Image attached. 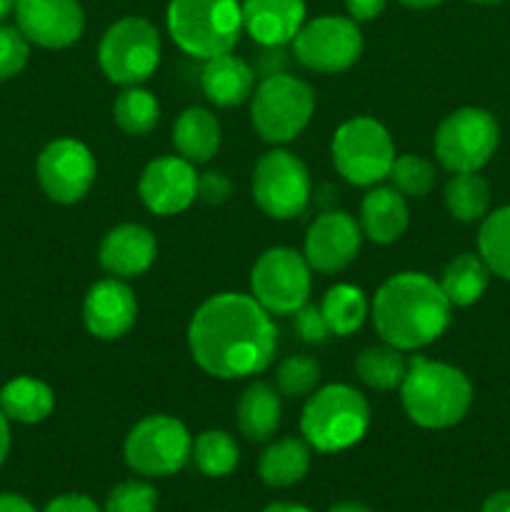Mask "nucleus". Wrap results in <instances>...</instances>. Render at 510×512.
I'll return each mask as SVG.
<instances>
[{"label":"nucleus","instance_id":"473e14b6","mask_svg":"<svg viewBox=\"0 0 510 512\" xmlns=\"http://www.w3.org/2000/svg\"><path fill=\"white\" fill-rule=\"evenodd\" d=\"M478 255L490 273L510 280V205L485 215L478 233Z\"/></svg>","mask_w":510,"mask_h":512},{"label":"nucleus","instance_id":"a211bd4d","mask_svg":"<svg viewBox=\"0 0 510 512\" xmlns=\"http://www.w3.org/2000/svg\"><path fill=\"white\" fill-rule=\"evenodd\" d=\"M138 318V300L120 278L98 280L83 303V320L90 335L100 340H118Z\"/></svg>","mask_w":510,"mask_h":512},{"label":"nucleus","instance_id":"9d476101","mask_svg":"<svg viewBox=\"0 0 510 512\" xmlns=\"http://www.w3.org/2000/svg\"><path fill=\"white\" fill-rule=\"evenodd\" d=\"M498 120L483 108H458L438 125L433 148L450 173H478L498 148Z\"/></svg>","mask_w":510,"mask_h":512},{"label":"nucleus","instance_id":"de8ad7c7","mask_svg":"<svg viewBox=\"0 0 510 512\" xmlns=\"http://www.w3.org/2000/svg\"><path fill=\"white\" fill-rule=\"evenodd\" d=\"M328 512H373V510L363 503H355V500H345V503L333 505Z\"/></svg>","mask_w":510,"mask_h":512},{"label":"nucleus","instance_id":"49530a36","mask_svg":"<svg viewBox=\"0 0 510 512\" xmlns=\"http://www.w3.org/2000/svg\"><path fill=\"white\" fill-rule=\"evenodd\" d=\"M263 512H315V510H310L308 505H300V503H270L265 505Z\"/></svg>","mask_w":510,"mask_h":512},{"label":"nucleus","instance_id":"7c9ffc66","mask_svg":"<svg viewBox=\"0 0 510 512\" xmlns=\"http://www.w3.org/2000/svg\"><path fill=\"white\" fill-rule=\"evenodd\" d=\"M193 463L205 478H225L238 468V443L225 430H205L193 443Z\"/></svg>","mask_w":510,"mask_h":512},{"label":"nucleus","instance_id":"2f4dec72","mask_svg":"<svg viewBox=\"0 0 510 512\" xmlns=\"http://www.w3.org/2000/svg\"><path fill=\"white\" fill-rule=\"evenodd\" d=\"M113 118L123 133L148 135L160 120V105L150 90L128 85L113 103Z\"/></svg>","mask_w":510,"mask_h":512},{"label":"nucleus","instance_id":"a878e982","mask_svg":"<svg viewBox=\"0 0 510 512\" xmlns=\"http://www.w3.org/2000/svg\"><path fill=\"white\" fill-rule=\"evenodd\" d=\"M55 395L43 380L15 378L0 390V410L15 423L35 425L53 413Z\"/></svg>","mask_w":510,"mask_h":512},{"label":"nucleus","instance_id":"58836bf2","mask_svg":"<svg viewBox=\"0 0 510 512\" xmlns=\"http://www.w3.org/2000/svg\"><path fill=\"white\" fill-rule=\"evenodd\" d=\"M230 195V180L223 173H203L198 175V198L203 203L218 205Z\"/></svg>","mask_w":510,"mask_h":512},{"label":"nucleus","instance_id":"f03ea898","mask_svg":"<svg viewBox=\"0 0 510 512\" xmlns=\"http://www.w3.org/2000/svg\"><path fill=\"white\" fill-rule=\"evenodd\" d=\"M453 305L430 275L405 270L378 288L373 300V325L383 343L398 350H418L435 343L448 330Z\"/></svg>","mask_w":510,"mask_h":512},{"label":"nucleus","instance_id":"6e6552de","mask_svg":"<svg viewBox=\"0 0 510 512\" xmlns=\"http://www.w3.org/2000/svg\"><path fill=\"white\" fill-rule=\"evenodd\" d=\"M125 463L143 478L180 473L193 455V438L178 418L148 415L133 425L123 445Z\"/></svg>","mask_w":510,"mask_h":512},{"label":"nucleus","instance_id":"ddd939ff","mask_svg":"<svg viewBox=\"0 0 510 512\" xmlns=\"http://www.w3.org/2000/svg\"><path fill=\"white\" fill-rule=\"evenodd\" d=\"M293 53L303 68L315 73H343L363 53V33L353 18L320 15L295 35Z\"/></svg>","mask_w":510,"mask_h":512},{"label":"nucleus","instance_id":"bb28decb","mask_svg":"<svg viewBox=\"0 0 510 512\" xmlns=\"http://www.w3.org/2000/svg\"><path fill=\"white\" fill-rule=\"evenodd\" d=\"M488 283L490 268L475 253H463L450 260L443 278H440V288H443L445 298L450 300V305H458V308H468V305L478 303L485 290H488Z\"/></svg>","mask_w":510,"mask_h":512},{"label":"nucleus","instance_id":"7ed1b4c3","mask_svg":"<svg viewBox=\"0 0 510 512\" xmlns=\"http://www.w3.org/2000/svg\"><path fill=\"white\" fill-rule=\"evenodd\" d=\"M400 400L415 425L445 430L458 425L473 405V385L463 370L413 355L400 383Z\"/></svg>","mask_w":510,"mask_h":512},{"label":"nucleus","instance_id":"cd10ccee","mask_svg":"<svg viewBox=\"0 0 510 512\" xmlns=\"http://www.w3.org/2000/svg\"><path fill=\"white\" fill-rule=\"evenodd\" d=\"M325 323H328L330 335H353L368 318V298L360 288L350 283H338L323 295L320 303Z\"/></svg>","mask_w":510,"mask_h":512},{"label":"nucleus","instance_id":"c85d7f7f","mask_svg":"<svg viewBox=\"0 0 510 512\" xmlns=\"http://www.w3.org/2000/svg\"><path fill=\"white\" fill-rule=\"evenodd\" d=\"M355 373L373 390H395L408 373V360L403 358V350L388 343L370 345L355 360Z\"/></svg>","mask_w":510,"mask_h":512},{"label":"nucleus","instance_id":"412c9836","mask_svg":"<svg viewBox=\"0 0 510 512\" xmlns=\"http://www.w3.org/2000/svg\"><path fill=\"white\" fill-rule=\"evenodd\" d=\"M205 98L218 108H235L245 103L255 90V70L248 60L233 53L208 58L200 73Z\"/></svg>","mask_w":510,"mask_h":512},{"label":"nucleus","instance_id":"4c0bfd02","mask_svg":"<svg viewBox=\"0 0 510 512\" xmlns=\"http://www.w3.org/2000/svg\"><path fill=\"white\" fill-rule=\"evenodd\" d=\"M295 333L303 343L308 345H320L328 340L330 328L325 323L323 313H320V305H308L305 303L303 308L295 310Z\"/></svg>","mask_w":510,"mask_h":512},{"label":"nucleus","instance_id":"423d86ee","mask_svg":"<svg viewBox=\"0 0 510 512\" xmlns=\"http://www.w3.org/2000/svg\"><path fill=\"white\" fill-rule=\"evenodd\" d=\"M315 110V93L305 80L290 73L260 80L250 95V120L265 143H290L308 128Z\"/></svg>","mask_w":510,"mask_h":512},{"label":"nucleus","instance_id":"c9c22d12","mask_svg":"<svg viewBox=\"0 0 510 512\" xmlns=\"http://www.w3.org/2000/svg\"><path fill=\"white\" fill-rule=\"evenodd\" d=\"M158 490L145 480H123L105 498L103 512H155Z\"/></svg>","mask_w":510,"mask_h":512},{"label":"nucleus","instance_id":"f257e3e1","mask_svg":"<svg viewBox=\"0 0 510 512\" xmlns=\"http://www.w3.org/2000/svg\"><path fill=\"white\" fill-rule=\"evenodd\" d=\"M188 345L200 370L220 380H240L273 363L278 330L253 295L220 293L195 310Z\"/></svg>","mask_w":510,"mask_h":512},{"label":"nucleus","instance_id":"0eeeda50","mask_svg":"<svg viewBox=\"0 0 510 512\" xmlns=\"http://www.w3.org/2000/svg\"><path fill=\"white\" fill-rule=\"evenodd\" d=\"M333 165L343 180L360 188L378 185L388 178L395 160V145L388 128L368 115L345 120L333 135Z\"/></svg>","mask_w":510,"mask_h":512},{"label":"nucleus","instance_id":"2eb2a0df","mask_svg":"<svg viewBox=\"0 0 510 512\" xmlns=\"http://www.w3.org/2000/svg\"><path fill=\"white\" fill-rule=\"evenodd\" d=\"M138 195L150 213L178 215L198 198V173L180 155L155 158L140 173Z\"/></svg>","mask_w":510,"mask_h":512},{"label":"nucleus","instance_id":"c03bdc74","mask_svg":"<svg viewBox=\"0 0 510 512\" xmlns=\"http://www.w3.org/2000/svg\"><path fill=\"white\" fill-rule=\"evenodd\" d=\"M480 512H510V490H500V493L490 495Z\"/></svg>","mask_w":510,"mask_h":512},{"label":"nucleus","instance_id":"a18cd8bd","mask_svg":"<svg viewBox=\"0 0 510 512\" xmlns=\"http://www.w3.org/2000/svg\"><path fill=\"white\" fill-rule=\"evenodd\" d=\"M10 453V425H8V415L0 410V465L5 463Z\"/></svg>","mask_w":510,"mask_h":512},{"label":"nucleus","instance_id":"1a4fd4ad","mask_svg":"<svg viewBox=\"0 0 510 512\" xmlns=\"http://www.w3.org/2000/svg\"><path fill=\"white\" fill-rule=\"evenodd\" d=\"M98 63L110 83L123 88L145 83L158 70L160 33L150 20L138 15L118 20L100 40Z\"/></svg>","mask_w":510,"mask_h":512},{"label":"nucleus","instance_id":"393cba45","mask_svg":"<svg viewBox=\"0 0 510 512\" xmlns=\"http://www.w3.org/2000/svg\"><path fill=\"white\" fill-rule=\"evenodd\" d=\"M310 470V445L305 438H280L263 450L258 475L268 488H293Z\"/></svg>","mask_w":510,"mask_h":512},{"label":"nucleus","instance_id":"f3484780","mask_svg":"<svg viewBox=\"0 0 510 512\" xmlns=\"http://www.w3.org/2000/svg\"><path fill=\"white\" fill-rule=\"evenodd\" d=\"M15 20L28 43L50 50L73 45L85 28L78 0H15Z\"/></svg>","mask_w":510,"mask_h":512},{"label":"nucleus","instance_id":"e433bc0d","mask_svg":"<svg viewBox=\"0 0 510 512\" xmlns=\"http://www.w3.org/2000/svg\"><path fill=\"white\" fill-rule=\"evenodd\" d=\"M30 55V43L20 28L0 25V80H8L25 68Z\"/></svg>","mask_w":510,"mask_h":512},{"label":"nucleus","instance_id":"39448f33","mask_svg":"<svg viewBox=\"0 0 510 512\" xmlns=\"http://www.w3.org/2000/svg\"><path fill=\"white\" fill-rule=\"evenodd\" d=\"M168 33L183 53L198 60L235 48L243 30L240 0H170Z\"/></svg>","mask_w":510,"mask_h":512},{"label":"nucleus","instance_id":"3c124183","mask_svg":"<svg viewBox=\"0 0 510 512\" xmlns=\"http://www.w3.org/2000/svg\"><path fill=\"white\" fill-rule=\"evenodd\" d=\"M473 3H478V5H498V3H503V0H473Z\"/></svg>","mask_w":510,"mask_h":512},{"label":"nucleus","instance_id":"6ab92c4d","mask_svg":"<svg viewBox=\"0 0 510 512\" xmlns=\"http://www.w3.org/2000/svg\"><path fill=\"white\" fill-rule=\"evenodd\" d=\"M158 255V243L153 233L138 223H123L108 230L100 243L98 260L105 273L113 278H138Z\"/></svg>","mask_w":510,"mask_h":512},{"label":"nucleus","instance_id":"72a5a7b5","mask_svg":"<svg viewBox=\"0 0 510 512\" xmlns=\"http://www.w3.org/2000/svg\"><path fill=\"white\" fill-rule=\"evenodd\" d=\"M388 178L403 198H423L435 185V168L430 160L420 158V155H398Z\"/></svg>","mask_w":510,"mask_h":512},{"label":"nucleus","instance_id":"09e8293b","mask_svg":"<svg viewBox=\"0 0 510 512\" xmlns=\"http://www.w3.org/2000/svg\"><path fill=\"white\" fill-rule=\"evenodd\" d=\"M400 3H403L405 8L425 10V8H435V5H440V3H443V0H400Z\"/></svg>","mask_w":510,"mask_h":512},{"label":"nucleus","instance_id":"a19ab883","mask_svg":"<svg viewBox=\"0 0 510 512\" xmlns=\"http://www.w3.org/2000/svg\"><path fill=\"white\" fill-rule=\"evenodd\" d=\"M43 512H103L93 498L83 493H65L50 500Z\"/></svg>","mask_w":510,"mask_h":512},{"label":"nucleus","instance_id":"8fccbe9b","mask_svg":"<svg viewBox=\"0 0 510 512\" xmlns=\"http://www.w3.org/2000/svg\"><path fill=\"white\" fill-rule=\"evenodd\" d=\"M13 10H15V0H0V20L8 18Z\"/></svg>","mask_w":510,"mask_h":512},{"label":"nucleus","instance_id":"f8f14e48","mask_svg":"<svg viewBox=\"0 0 510 512\" xmlns=\"http://www.w3.org/2000/svg\"><path fill=\"white\" fill-rule=\"evenodd\" d=\"M310 173L298 155L270 150L253 170V200L275 220L298 218L310 203Z\"/></svg>","mask_w":510,"mask_h":512},{"label":"nucleus","instance_id":"20e7f679","mask_svg":"<svg viewBox=\"0 0 510 512\" xmlns=\"http://www.w3.org/2000/svg\"><path fill=\"white\" fill-rule=\"evenodd\" d=\"M370 428V405L345 383L315 390L300 415V433L318 453H343L365 438Z\"/></svg>","mask_w":510,"mask_h":512},{"label":"nucleus","instance_id":"4468645a","mask_svg":"<svg viewBox=\"0 0 510 512\" xmlns=\"http://www.w3.org/2000/svg\"><path fill=\"white\" fill-rule=\"evenodd\" d=\"M98 163L85 143L75 138H58L45 145L38 158V183L55 203H78L93 188Z\"/></svg>","mask_w":510,"mask_h":512},{"label":"nucleus","instance_id":"c756f323","mask_svg":"<svg viewBox=\"0 0 510 512\" xmlns=\"http://www.w3.org/2000/svg\"><path fill=\"white\" fill-rule=\"evenodd\" d=\"M445 205L460 223L485 218L490 205V185L478 173H453L445 185Z\"/></svg>","mask_w":510,"mask_h":512},{"label":"nucleus","instance_id":"b1692460","mask_svg":"<svg viewBox=\"0 0 510 512\" xmlns=\"http://www.w3.org/2000/svg\"><path fill=\"white\" fill-rule=\"evenodd\" d=\"M283 403L273 385L253 383L238 400V428L250 443H265L280 428Z\"/></svg>","mask_w":510,"mask_h":512},{"label":"nucleus","instance_id":"79ce46f5","mask_svg":"<svg viewBox=\"0 0 510 512\" xmlns=\"http://www.w3.org/2000/svg\"><path fill=\"white\" fill-rule=\"evenodd\" d=\"M388 0H345V8H348L350 18L358 23V20H373L378 18L385 10Z\"/></svg>","mask_w":510,"mask_h":512},{"label":"nucleus","instance_id":"9b49d317","mask_svg":"<svg viewBox=\"0 0 510 512\" xmlns=\"http://www.w3.org/2000/svg\"><path fill=\"white\" fill-rule=\"evenodd\" d=\"M250 295L270 315H295L308 303L310 265L293 248H270L250 270Z\"/></svg>","mask_w":510,"mask_h":512},{"label":"nucleus","instance_id":"f704fd0d","mask_svg":"<svg viewBox=\"0 0 510 512\" xmlns=\"http://www.w3.org/2000/svg\"><path fill=\"white\" fill-rule=\"evenodd\" d=\"M278 390L288 398H305L320 383V365L310 355H290L278 365L275 373Z\"/></svg>","mask_w":510,"mask_h":512},{"label":"nucleus","instance_id":"aec40b11","mask_svg":"<svg viewBox=\"0 0 510 512\" xmlns=\"http://www.w3.org/2000/svg\"><path fill=\"white\" fill-rule=\"evenodd\" d=\"M243 28L265 45H288L305 25V0H243Z\"/></svg>","mask_w":510,"mask_h":512},{"label":"nucleus","instance_id":"4be33fe9","mask_svg":"<svg viewBox=\"0 0 510 512\" xmlns=\"http://www.w3.org/2000/svg\"><path fill=\"white\" fill-rule=\"evenodd\" d=\"M360 230L378 245H390L408 230V205L398 190L373 188L360 203Z\"/></svg>","mask_w":510,"mask_h":512},{"label":"nucleus","instance_id":"37998d69","mask_svg":"<svg viewBox=\"0 0 510 512\" xmlns=\"http://www.w3.org/2000/svg\"><path fill=\"white\" fill-rule=\"evenodd\" d=\"M0 512H38L25 498L13 493H0Z\"/></svg>","mask_w":510,"mask_h":512},{"label":"nucleus","instance_id":"5701e85b","mask_svg":"<svg viewBox=\"0 0 510 512\" xmlns=\"http://www.w3.org/2000/svg\"><path fill=\"white\" fill-rule=\"evenodd\" d=\"M223 130H220L218 118L210 110L193 108L183 110L173 125V145L180 158L188 163H208L220 148Z\"/></svg>","mask_w":510,"mask_h":512},{"label":"nucleus","instance_id":"ea45409f","mask_svg":"<svg viewBox=\"0 0 510 512\" xmlns=\"http://www.w3.org/2000/svg\"><path fill=\"white\" fill-rule=\"evenodd\" d=\"M285 45H265L258 55V63H255V75L260 73V78H270V75L285 73V65H288V55H285Z\"/></svg>","mask_w":510,"mask_h":512},{"label":"nucleus","instance_id":"dca6fc26","mask_svg":"<svg viewBox=\"0 0 510 512\" xmlns=\"http://www.w3.org/2000/svg\"><path fill=\"white\" fill-rule=\"evenodd\" d=\"M360 245H363V230L358 220L345 210H328L310 223L303 255L310 270L338 273L358 258Z\"/></svg>","mask_w":510,"mask_h":512}]
</instances>
